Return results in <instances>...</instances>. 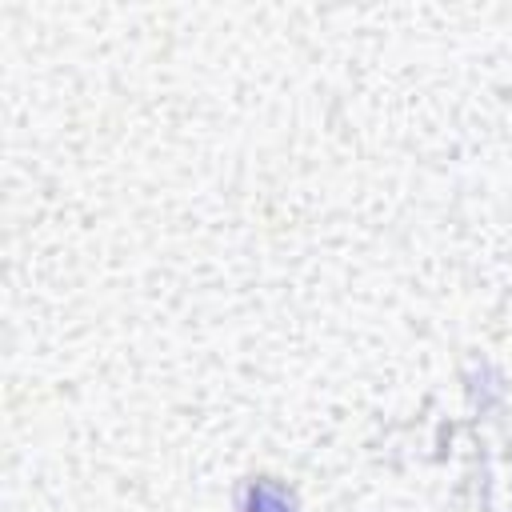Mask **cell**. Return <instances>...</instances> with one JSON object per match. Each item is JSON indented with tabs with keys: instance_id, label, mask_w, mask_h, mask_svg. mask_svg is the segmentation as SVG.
Returning <instances> with one entry per match:
<instances>
[{
	"instance_id": "1",
	"label": "cell",
	"mask_w": 512,
	"mask_h": 512,
	"mask_svg": "<svg viewBox=\"0 0 512 512\" xmlns=\"http://www.w3.org/2000/svg\"><path fill=\"white\" fill-rule=\"evenodd\" d=\"M244 512H300L296 504V492L272 476H260V480H248L244 484V496H240Z\"/></svg>"
}]
</instances>
